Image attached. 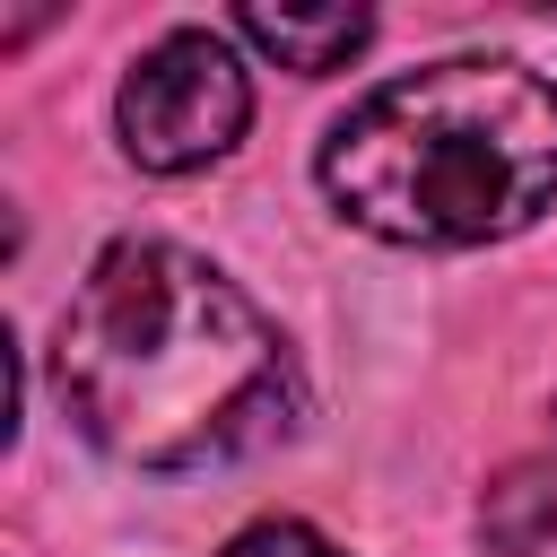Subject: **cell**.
Returning a JSON list of instances; mask_svg holds the SVG:
<instances>
[{
  "mask_svg": "<svg viewBox=\"0 0 557 557\" xmlns=\"http://www.w3.org/2000/svg\"><path fill=\"white\" fill-rule=\"evenodd\" d=\"M548 418H557V400H548Z\"/></svg>",
  "mask_w": 557,
  "mask_h": 557,
  "instance_id": "obj_8",
  "label": "cell"
},
{
  "mask_svg": "<svg viewBox=\"0 0 557 557\" xmlns=\"http://www.w3.org/2000/svg\"><path fill=\"white\" fill-rule=\"evenodd\" d=\"M70 435L131 479H218L287 453L313 374L287 322L183 235H104L70 278L44 348Z\"/></svg>",
  "mask_w": 557,
  "mask_h": 557,
  "instance_id": "obj_1",
  "label": "cell"
},
{
  "mask_svg": "<svg viewBox=\"0 0 557 557\" xmlns=\"http://www.w3.org/2000/svg\"><path fill=\"white\" fill-rule=\"evenodd\" d=\"M209 557H357V548L331 540V531L305 522V513H252V522H235Z\"/></svg>",
  "mask_w": 557,
  "mask_h": 557,
  "instance_id": "obj_6",
  "label": "cell"
},
{
  "mask_svg": "<svg viewBox=\"0 0 557 557\" xmlns=\"http://www.w3.org/2000/svg\"><path fill=\"white\" fill-rule=\"evenodd\" d=\"M61 17H70V9H35V17H9V26H0V61H17V52H26L44 26H61Z\"/></svg>",
  "mask_w": 557,
  "mask_h": 557,
  "instance_id": "obj_7",
  "label": "cell"
},
{
  "mask_svg": "<svg viewBox=\"0 0 557 557\" xmlns=\"http://www.w3.org/2000/svg\"><path fill=\"white\" fill-rule=\"evenodd\" d=\"M479 557H548L557 548V453H505L470 496Z\"/></svg>",
  "mask_w": 557,
  "mask_h": 557,
  "instance_id": "obj_5",
  "label": "cell"
},
{
  "mask_svg": "<svg viewBox=\"0 0 557 557\" xmlns=\"http://www.w3.org/2000/svg\"><path fill=\"white\" fill-rule=\"evenodd\" d=\"M226 35H235L261 70H287V78H339V70H357V61L374 52L383 17H374L366 0H287V9L244 0V9H226Z\"/></svg>",
  "mask_w": 557,
  "mask_h": 557,
  "instance_id": "obj_4",
  "label": "cell"
},
{
  "mask_svg": "<svg viewBox=\"0 0 557 557\" xmlns=\"http://www.w3.org/2000/svg\"><path fill=\"white\" fill-rule=\"evenodd\" d=\"M322 209L383 252H496L557 209V78L435 52L357 87L313 139Z\"/></svg>",
  "mask_w": 557,
  "mask_h": 557,
  "instance_id": "obj_2",
  "label": "cell"
},
{
  "mask_svg": "<svg viewBox=\"0 0 557 557\" xmlns=\"http://www.w3.org/2000/svg\"><path fill=\"white\" fill-rule=\"evenodd\" d=\"M252 52L226 35V17H174L157 26L122 78H113V157L148 183H191V174H218L252 122H261V87H252Z\"/></svg>",
  "mask_w": 557,
  "mask_h": 557,
  "instance_id": "obj_3",
  "label": "cell"
}]
</instances>
